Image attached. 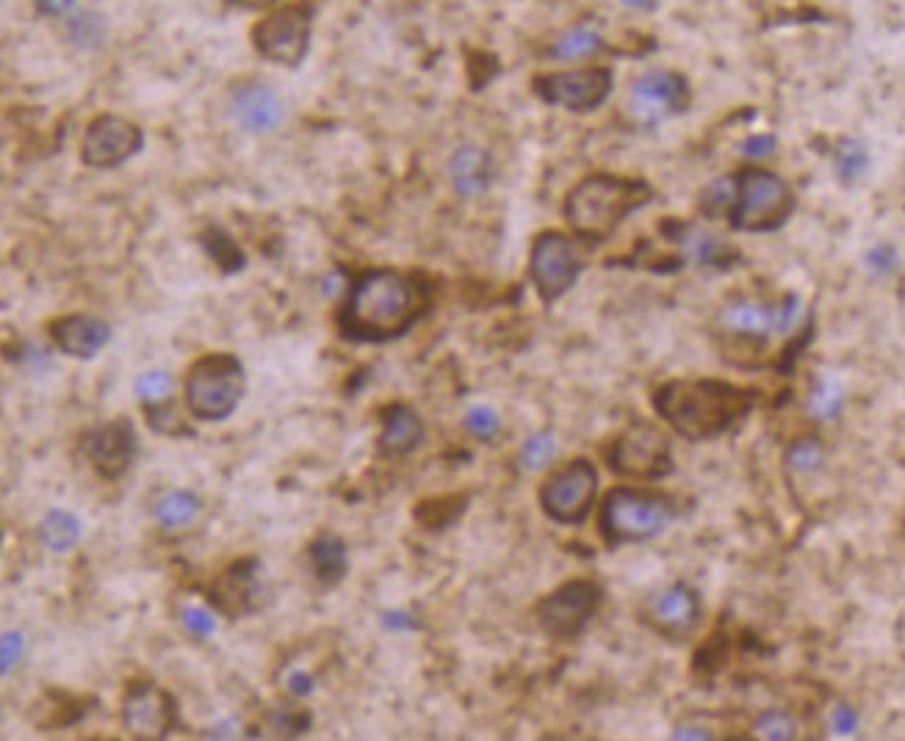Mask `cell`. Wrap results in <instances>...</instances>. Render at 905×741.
<instances>
[{
    "mask_svg": "<svg viewBox=\"0 0 905 741\" xmlns=\"http://www.w3.org/2000/svg\"><path fill=\"white\" fill-rule=\"evenodd\" d=\"M756 394L720 379H673L653 396L659 416L686 440H712L743 421Z\"/></svg>",
    "mask_w": 905,
    "mask_h": 741,
    "instance_id": "obj_2",
    "label": "cell"
},
{
    "mask_svg": "<svg viewBox=\"0 0 905 741\" xmlns=\"http://www.w3.org/2000/svg\"><path fill=\"white\" fill-rule=\"evenodd\" d=\"M609 465L615 473L631 479H662L673 471L670 443L651 423H631L613 443Z\"/></svg>",
    "mask_w": 905,
    "mask_h": 741,
    "instance_id": "obj_10",
    "label": "cell"
},
{
    "mask_svg": "<svg viewBox=\"0 0 905 741\" xmlns=\"http://www.w3.org/2000/svg\"><path fill=\"white\" fill-rule=\"evenodd\" d=\"M579 271V255H576L574 241L568 236L552 230L534 238L532 255H529V277H532L534 288L546 302H554L563 293H568Z\"/></svg>",
    "mask_w": 905,
    "mask_h": 741,
    "instance_id": "obj_11",
    "label": "cell"
},
{
    "mask_svg": "<svg viewBox=\"0 0 905 741\" xmlns=\"http://www.w3.org/2000/svg\"><path fill=\"white\" fill-rule=\"evenodd\" d=\"M673 501L662 493H646V490L618 487L607 493L601 504L598 528L609 548L642 539L657 537L673 520Z\"/></svg>",
    "mask_w": 905,
    "mask_h": 741,
    "instance_id": "obj_4",
    "label": "cell"
},
{
    "mask_svg": "<svg viewBox=\"0 0 905 741\" xmlns=\"http://www.w3.org/2000/svg\"><path fill=\"white\" fill-rule=\"evenodd\" d=\"M288 691L297 697H305L313 691V678H310L308 673H302V669H294L291 675H288Z\"/></svg>",
    "mask_w": 905,
    "mask_h": 741,
    "instance_id": "obj_42",
    "label": "cell"
},
{
    "mask_svg": "<svg viewBox=\"0 0 905 741\" xmlns=\"http://www.w3.org/2000/svg\"><path fill=\"white\" fill-rule=\"evenodd\" d=\"M422 313V297L411 277L394 269L360 275L338 313V330L358 343H388L405 335Z\"/></svg>",
    "mask_w": 905,
    "mask_h": 741,
    "instance_id": "obj_1",
    "label": "cell"
},
{
    "mask_svg": "<svg viewBox=\"0 0 905 741\" xmlns=\"http://www.w3.org/2000/svg\"><path fill=\"white\" fill-rule=\"evenodd\" d=\"M36 3H40V12L58 18V14H67L73 9L75 0H36Z\"/></svg>",
    "mask_w": 905,
    "mask_h": 741,
    "instance_id": "obj_44",
    "label": "cell"
},
{
    "mask_svg": "<svg viewBox=\"0 0 905 741\" xmlns=\"http://www.w3.org/2000/svg\"><path fill=\"white\" fill-rule=\"evenodd\" d=\"M147 418H150V427L161 434H192L183 421L178 418V410L172 407V401H156V405H145Z\"/></svg>",
    "mask_w": 905,
    "mask_h": 741,
    "instance_id": "obj_33",
    "label": "cell"
},
{
    "mask_svg": "<svg viewBox=\"0 0 905 741\" xmlns=\"http://www.w3.org/2000/svg\"><path fill=\"white\" fill-rule=\"evenodd\" d=\"M598 606H601V587L596 581H568L537 603V623L554 640H574L587 629Z\"/></svg>",
    "mask_w": 905,
    "mask_h": 741,
    "instance_id": "obj_9",
    "label": "cell"
},
{
    "mask_svg": "<svg viewBox=\"0 0 905 741\" xmlns=\"http://www.w3.org/2000/svg\"><path fill=\"white\" fill-rule=\"evenodd\" d=\"M308 559L316 579L327 587L338 584L349 570L347 545H343V539L338 537V534L330 531H321L319 537L308 545Z\"/></svg>",
    "mask_w": 905,
    "mask_h": 741,
    "instance_id": "obj_24",
    "label": "cell"
},
{
    "mask_svg": "<svg viewBox=\"0 0 905 741\" xmlns=\"http://www.w3.org/2000/svg\"><path fill=\"white\" fill-rule=\"evenodd\" d=\"M809 405L815 416L833 418L839 412V407H842V390H839V385H833V383H820L815 388V394H811Z\"/></svg>",
    "mask_w": 905,
    "mask_h": 741,
    "instance_id": "obj_36",
    "label": "cell"
},
{
    "mask_svg": "<svg viewBox=\"0 0 905 741\" xmlns=\"http://www.w3.org/2000/svg\"><path fill=\"white\" fill-rule=\"evenodd\" d=\"M756 735L759 739H770V741H787L795 739V719L789 717L787 711H778V708H770V711L762 713L754 724Z\"/></svg>",
    "mask_w": 905,
    "mask_h": 741,
    "instance_id": "obj_30",
    "label": "cell"
},
{
    "mask_svg": "<svg viewBox=\"0 0 905 741\" xmlns=\"http://www.w3.org/2000/svg\"><path fill=\"white\" fill-rule=\"evenodd\" d=\"M598 493V471L590 460H574L554 471L540 487V506L563 526H579L587 520Z\"/></svg>",
    "mask_w": 905,
    "mask_h": 741,
    "instance_id": "obj_7",
    "label": "cell"
},
{
    "mask_svg": "<svg viewBox=\"0 0 905 741\" xmlns=\"http://www.w3.org/2000/svg\"><path fill=\"white\" fill-rule=\"evenodd\" d=\"M800 302L795 297L784 299L781 304H762L754 299H739V302L728 304L723 310V326L734 335L748 337H765L770 335H787L795 324H798Z\"/></svg>",
    "mask_w": 905,
    "mask_h": 741,
    "instance_id": "obj_15",
    "label": "cell"
},
{
    "mask_svg": "<svg viewBox=\"0 0 905 741\" xmlns=\"http://www.w3.org/2000/svg\"><path fill=\"white\" fill-rule=\"evenodd\" d=\"M231 111L236 122L249 133H272L286 117V108H283L277 92L258 80L242 84L233 92Z\"/></svg>",
    "mask_w": 905,
    "mask_h": 741,
    "instance_id": "obj_20",
    "label": "cell"
},
{
    "mask_svg": "<svg viewBox=\"0 0 905 741\" xmlns=\"http://www.w3.org/2000/svg\"><path fill=\"white\" fill-rule=\"evenodd\" d=\"M51 337L64 354L75 359H92L111 341V326L97 315L70 313L51 321Z\"/></svg>",
    "mask_w": 905,
    "mask_h": 741,
    "instance_id": "obj_19",
    "label": "cell"
},
{
    "mask_svg": "<svg viewBox=\"0 0 905 741\" xmlns=\"http://www.w3.org/2000/svg\"><path fill=\"white\" fill-rule=\"evenodd\" d=\"M466 429L471 434H477V438L490 440V438H496V434H499L501 421H499V416L490 410V407L479 405V407H471V410L466 412Z\"/></svg>",
    "mask_w": 905,
    "mask_h": 741,
    "instance_id": "obj_37",
    "label": "cell"
},
{
    "mask_svg": "<svg viewBox=\"0 0 905 741\" xmlns=\"http://www.w3.org/2000/svg\"><path fill=\"white\" fill-rule=\"evenodd\" d=\"M40 539L53 554H64L78 545L81 520L67 509H51L40 523Z\"/></svg>",
    "mask_w": 905,
    "mask_h": 741,
    "instance_id": "obj_25",
    "label": "cell"
},
{
    "mask_svg": "<svg viewBox=\"0 0 905 741\" xmlns=\"http://www.w3.org/2000/svg\"><path fill=\"white\" fill-rule=\"evenodd\" d=\"M624 3H629V7H635V9H646V7H653V0H624Z\"/></svg>",
    "mask_w": 905,
    "mask_h": 741,
    "instance_id": "obj_47",
    "label": "cell"
},
{
    "mask_svg": "<svg viewBox=\"0 0 905 741\" xmlns=\"http://www.w3.org/2000/svg\"><path fill=\"white\" fill-rule=\"evenodd\" d=\"M557 454V438L552 432H537L523 443L521 449V462L529 471H537V468L549 465Z\"/></svg>",
    "mask_w": 905,
    "mask_h": 741,
    "instance_id": "obj_28",
    "label": "cell"
},
{
    "mask_svg": "<svg viewBox=\"0 0 905 741\" xmlns=\"http://www.w3.org/2000/svg\"><path fill=\"white\" fill-rule=\"evenodd\" d=\"M673 739H712V733H701V728H679Z\"/></svg>",
    "mask_w": 905,
    "mask_h": 741,
    "instance_id": "obj_45",
    "label": "cell"
},
{
    "mask_svg": "<svg viewBox=\"0 0 905 741\" xmlns=\"http://www.w3.org/2000/svg\"><path fill=\"white\" fill-rule=\"evenodd\" d=\"M141 147H145V133L139 125L117 114H103L86 128L81 158L92 169H114L139 155Z\"/></svg>",
    "mask_w": 905,
    "mask_h": 741,
    "instance_id": "obj_12",
    "label": "cell"
},
{
    "mask_svg": "<svg viewBox=\"0 0 905 741\" xmlns=\"http://www.w3.org/2000/svg\"><path fill=\"white\" fill-rule=\"evenodd\" d=\"M272 728L277 730V735H302L305 730L310 728V713H305L302 708H277L272 713Z\"/></svg>",
    "mask_w": 905,
    "mask_h": 741,
    "instance_id": "obj_35",
    "label": "cell"
},
{
    "mask_svg": "<svg viewBox=\"0 0 905 741\" xmlns=\"http://www.w3.org/2000/svg\"><path fill=\"white\" fill-rule=\"evenodd\" d=\"M310 20H313V9L308 3H291V7L269 14L264 23L253 29L255 51L266 62L283 64V67H299L305 53H308Z\"/></svg>",
    "mask_w": 905,
    "mask_h": 741,
    "instance_id": "obj_8",
    "label": "cell"
},
{
    "mask_svg": "<svg viewBox=\"0 0 905 741\" xmlns=\"http://www.w3.org/2000/svg\"><path fill=\"white\" fill-rule=\"evenodd\" d=\"M837 169L842 174L844 183H853V180L861 178V172L866 169V150L859 144V141H844L837 152Z\"/></svg>",
    "mask_w": 905,
    "mask_h": 741,
    "instance_id": "obj_34",
    "label": "cell"
},
{
    "mask_svg": "<svg viewBox=\"0 0 905 741\" xmlns=\"http://www.w3.org/2000/svg\"><path fill=\"white\" fill-rule=\"evenodd\" d=\"M260 562L247 556V559H238L231 568L222 570L220 579L211 584L209 590V601L214 603V609H220L225 618L238 620L247 618L258 609V595H260Z\"/></svg>",
    "mask_w": 905,
    "mask_h": 741,
    "instance_id": "obj_17",
    "label": "cell"
},
{
    "mask_svg": "<svg viewBox=\"0 0 905 741\" xmlns=\"http://www.w3.org/2000/svg\"><path fill=\"white\" fill-rule=\"evenodd\" d=\"M244 365L236 354H205L189 368L187 405L198 421H227L242 405Z\"/></svg>",
    "mask_w": 905,
    "mask_h": 741,
    "instance_id": "obj_5",
    "label": "cell"
},
{
    "mask_svg": "<svg viewBox=\"0 0 905 741\" xmlns=\"http://www.w3.org/2000/svg\"><path fill=\"white\" fill-rule=\"evenodd\" d=\"M686 103H690V92L675 73L642 75L635 84V92H631V114L646 125L681 114Z\"/></svg>",
    "mask_w": 905,
    "mask_h": 741,
    "instance_id": "obj_18",
    "label": "cell"
},
{
    "mask_svg": "<svg viewBox=\"0 0 905 741\" xmlns=\"http://www.w3.org/2000/svg\"><path fill=\"white\" fill-rule=\"evenodd\" d=\"M787 465L798 473H811L822 465V445L815 438L795 440L787 451Z\"/></svg>",
    "mask_w": 905,
    "mask_h": 741,
    "instance_id": "obj_31",
    "label": "cell"
},
{
    "mask_svg": "<svg viewBox=\"0 0 905 741\" xmlns=\"http://www.w3.org/2000/svg\"><path fill=\"white\" fill-rule=\"evenodd\" d=\"M833 730H837V733H853L855 730L853 708H848V706L837 708V713H833Z\"/></svg>",
    "mask_w": 905,
    "mask_h": 741,
    "instance_id": "obj_43",
    "label": "cell"
},
{
    "mask_svg": "<svg viewBox=\"0 0 905 741\" xmlns=\"http://www.w3.org/2000/svg\"><path fill=\"white\" fill-rule=\"evenodd\" d=\"M20 658H23V634L20 631H7L3 640H0V673H12Z\"/></svg>",
    "mask_w": 905,
    "mask_h": 741,
    "instance_id": "obj_38",
    "label": "cell"
},
{
    "mask_svg": "<svg viewBox=\"0 0 905 741\" xmlns=\"http://www.w3.org/2000/svg\"><path fill=\"white\" fill-rule=\"evenodd\" d=\"M383 434H380V454L405 457L422 443L424 423L411 405H391L380 412Z\"/></svg>",
    "mask_w": 905,
    "mask_h": 741,
    "instance_id": "obj_22",
    "label": "cell"
},
{
    "mask_svg": "<svg viewBox=\"0 0 905 741\" xmlns=\"http://www.w3.org/2000/svg\"><path fill=\"white\" fill-rule=\"evenodd\" d=\"M180 618H183V625H187V629L192 631L198 640H205V636L214 634V629H216V620L200 606H187Z\"/></svg>",
    "mask_w": 905,
    "mask_h": 741,
    "instance_id": "obj_39",
    "label": "cell"
},
{
    "mask_svg": "<svg viewBox=\"0 0 905 741\" xmlns=\"http://www.w3.org/2000/svg\"><path fill=\"white\" fill-rule=\"evenodd\" d=\"M84 454L106 479L125 476L136 457V429L128 418H117L92 429L84 438Z\"/></svg>",
    "mask_w": 905,
    "mask_h": 741,
    "instance_id": "obj_16",
    "label": "cell"
},
{
    "mask_svg": "<svg viewBox=\"0 0 905 741\" xmlns=\"http://www.w3.org/2000/svg\"><path fill=\"white\" fill-rule=\"evenodd\" d=\"M198 512L200 501L198 495L189 493V490H169V493H163L161 498L156 501V506H152L156 520L167 528L187 526V523H192L194 517H198Z\"/></svg>",
    "mask_w": 905,
    "mask_h": 741,
    "instance_id": "obj_26",
    "label": "cell"
},
{
    "mask_svg": "<svg viewBox=\"0 0 905 741\" xmlns=\"http://www.w3.org/2000/svg\"><path fill=\"white\" fill-rule=\"evenodd\" d=\"M866 260H870V266L875 271H888L894 266V260H897V255H894L892 247H875L866 255Z\"/></svg>",
    "mask_w": 905,
    "mask_h": 741,
    "instance_id": "obj_40",
    "label": "cell"
},
{
    "mask_svg": "<svg viewBox=\"0 0 905 741\" xmlns=\"http://www.w3.org/2000/svg\"><path fill=\"white\" fill-rule=\"evenodd\" d=\"M534 86H537V95L552 106L585 114L607 100L609 89H613V75L604 67L571 69V73L543 75Z\"/></svg>",
    "mask_w": 905,
    "mask_h": 741,
    "instance_id": "obj_13",
    "label": "cell"
},
{
    "mask_svg": "<svg viewBox=\"0 0 905 741\" xmlns=\"http://www.w3.org/2000/svg\"><path fill=\"white\" fill-rule=\"evenodd\" d=\"M449 174L451 183H455V192L460 197H473V194H482L490 183V174H493V167H490V155L482 150V147H460L455 152L449 163Z\"/></svg>",
    "mask_w": 905,
    "mask_h": 741,
    "instance_id": "obj_23",
    "label": "cell"
},
{
    "mask_svg": "<svg viewBox=\"0 0 905 741\" xmlns=\"http://www.w3.org/2000/svg\"><path fill=\"white\" fill-rule=\"evenodd\" d=\"M734 189V208H732V225L737 230L762 233L776 230L787 222L792 214L795 200L789 185L781 178L765 169H748L743 178L737 180Z\"/></svg>",
    "mask_w": 905,
    "mask_h": 741,
    "instance_id": "obj_6",
    "label": "cell"
},
{
    "mask_svg": "<svg viewBox=\"0 0 905 741\" xmlns=\"http://www.w3.org/2000/svg\"><path fill=\"white\" fill-rule=\"evenodd\" d=\"M648 200H651V185L646 180L590 174L571 189L565 200V219L582 238L604 241Z\"/></svg>",
    "mask_w": 905,
    "mask_h": 741,
    "instance_id": "obj_3",
    "label": "cell"
},
{
    "mask_svg": "<svg viewBox=\"0 0 905 741\" xmlns=\"http://www.w3.org/2000/svg\"><path fill=\"white\" fill-rule=\"evenodd\" d=\"M648 618L657 625L659 634L681 640V636L690 634L698 625V620H701V598H698V592L692 590V587L673 584L653 598L651 609H648Z\"/></svg>",
    "mask_w": 905,
    "mask_h": 741,
    "instance_id": "obj_21",
    "label": "cell"
},
{
    "mask_svg": "<svg viewBox=\"0 0 905 741\" xmlns=\"http://www.w3.org/2000/svg\"><path fill=\"white\" fill-rule=\"evenodd\" d=\"M136 394L145 405H156V401H167L172 394V377L167 370H147L136 379Z\"/></svg>",
    "mask_w": 905,
    "mask_h": 741,
    "instance_id": "obj_32",
    "label": "cell"
},
{
    "mask_svg": "<svg viewBox=\"0 0 905 741\" xmlns=\"http://www.w3.org/2000/svg\"><path fill=\"white\" fill-rule=\"evenodd\" d=\"M773 147H776V139H773V136H756V139L745 141L743 150H745V155H750V158H765V155H770Z\"/></svg>",
    "mask_w": 905,
    "mask_h": 741,
    "instance_id": "obj_41",
    "label": "cell"
},
{
    "mask_svg": "<svg viewBox=\"0 0 905 741\" xmlns=\"http://www.w3.org/2000/svg\"><path fill=\"white\" fill-rule=\"evenodd\" d=\"M227 3L242 7V9H266V7H272V3H277V0H227Z\"/></svg>",
    "mask_w": 905,
    "mask_h": 741,
    "instance_id": "obj_46",
    "label": "cell"
},
{
    "mask_svg": "<svg viewBox=\"0 0 905 741\" xmlns=\"http://www.w3.org/2000/svg\"><path fill=\"white\" fill-rule=\"evenodd\" d=\"M203 241H205V249L211 253V258H214L222 269H227V271L244 269V255L238 253V247L225 236V233L211 230V233H205Z\"/></svg>",
    "mask_w": 905,
    "mask_h": 741,
    "instance_id": "obj_29",
    "label": "cell"
},
{
    "mask_svg": "<svg viewBox=\"0 0 905 741\" xmlns=\"http://www.w3.org/2000/svg\"><path fill=\"white\" fill-rule=\"evenodd\" d=\"M123 722L136 739H167L178 724V702L156 684H134L123 700Z\"/></svg>",
    "mask_w": 905,
    "mask_h": 741,
    "instance_id": "obj_14",
    "label": "cell"
},
{
    "mask_svg": "<svg viewBox=\"0 0 905 741\" xmlns=\"http://www.w3.org/2000/svg\"><path fill=\"white\" fill-rule=\"evenodd\" d=\"M598 47H601V36H598L590 25H579V29L568 31V34L557 42L554 56L565 58V62H574V58L590 56Z\"/></svg>",
    "mask_w": 905,
    "mask_h": 741,
    "instance_id": "obj_27",
    "label": "cell"
}]
</instances>
